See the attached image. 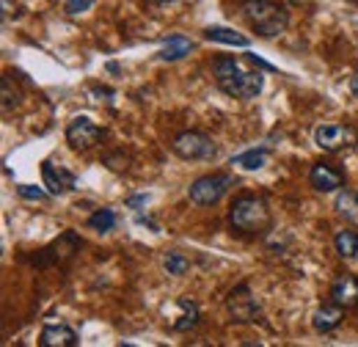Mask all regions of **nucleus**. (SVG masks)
Wrapping results in <instances>:
<instances>
[{"mask_svg": "<svg viewBox=\"0 0 358 347\" xmlns=\"http://www.w3.org/2000/svg\"><path fill=\"white\" fill-rule=\"evenodd\" d=\"M243 17L257 31V36H262V39L281 36L289 25V11L278 0H245Z\"/></svg>", "mask_w": 358, "mask_h": 347, "instance_id": "1", "label": "nucleus"}, {"mask_svg": "<svg viewBox=\"0 0 358 347\" xmlns=\"http://www.w3.org/2000/svg\"><path fill=\"white\" fill-rule=\"evenodd\" d=\"M229 223H231V229H237L243 234H262L270 226V210L265 199L240 196L229 210Z\"/></svg>", "mask_w": 358, "mask_h": 347, "instance_id": "2", "label": "nucleus"}, {"mask_svg": "<svg viewBox=\"0 0 358 347\" xmlns=\"http://www.w3.org/2000/svg\"><path fill=\"white\" fill-rule=\"evenodd\" d=\"M234 185V179L229 174H207V176H199L190 187H187V199L196 204V207H213L218 204L226 196V190Z\"/></svg>", "mask_w": 358, "mask_h": 347, "instance_id": "3", "label": "nucleus"}, {"mask_svg": "<svg viewBox=\"0 0 358 347\" xmlns=\"http://www.w3.org/2000/svg\"><path fill=\"white\" fill-rule=\"evenodd\" d=\"M174 155H179L182 160H213L218 146L213 143V138L207 132L199 130H185L179 132L177 138L171 141Z\"/></svg>", "mask_w": 358, "mask_h": 347, "instance_id": "4", "label": "nucleus"}, {"mask_svg": "<svg viewBox=\"0 0 358 347\" xmlns=\"http://www.w3.org/2000/svg\"><path fill=\"white\" fill-rule=\"evenodd\" d=\"M314 141L325 152H342V149L356 146L358 132L353 127H348V125H320L314 130Z\"/></svg>", "mask_w": 358, "mask_h": 347, "instance_id": "5", "label": "nucleus"}, {"mask_svg": "<svg viewBox=\"0 0 358 347\" xmlns=\"http://www.w3.org/2000/svg\"><path fill=\"white\" fill-rule=\"evenodd\" d=\"M218 88L229 94V97H240V99H254V97H259L262 94V88H265V78L259 75V72H237L234 78H226L218 83Z\"/></svg>", "mask_w": 358, "mask_h": 347, "instance_id": "6", "label": "nucleus"}, {"mask_svg": "<svg viewBox=\"0 0 358 347\" xmlns=\"http://www.w3.org/2000/svg\"><path fill=\"white\" fill-rule=\"evenodd\" d=\"M226 309H229L231 320H237V323H254V320L259 317V306L254 301L248 284H240V287H234V290L229 292Z\"/></svg>", "mask_w": 358, "mask_h": 347, "instance_id": "7", "label": "nucleus"}, {"mask_svg": "<svg viewBox=\"0 0 358 347\" xmlns=\"http://www.w3.org/2000/svg\"><path fill=\"white\" fill-rule=\"evenodd\" d=\"M66 141H69V146L75 149V152H86L91 146H96L99 141H102V130L86 119V116H80V119H75L69 127H66Z\"/></svg>", "mask_w": 358, "mask_h": 347, "instance_id": "8", "label": "nucleus"}, {"mask_svg": "<svg viewBox=\"0 0 358 347\" xmlns=\"http://www.w3.org/2000/svg\"><path fill=\"white\" fill-rule=\"evenodd\" d=\"M42 179H45L47 193H50V196H64V193L75 190V185H78L75 174L66 171V169H61V166H55V163H50V160L42 163Z\"/></svg>", "mask_w": 358, "mask_h": 347, "instance_id": "9", "label": "nucleus"}, {"mask_svg": "<svg viewBox=\"0 0 358 347\" xmlns=\"http://www.w3.org/2000/svg\"><path fill=\"white\" fill-rule=\"evenodd\" d=\"M309 182L320 193H334V190H339L345 185V174L339 169H334L331 163H314L312 171H309Z\"/></svg>", "mask_w": 358, "mask_h": 347, "instance_id": "10", "label": "nucleus"}, {"mask_svg": "<svg viewBox=\"0 0 358 347\" xmlns=\"http://www.w3.org/2000/svg\"><path fill=\"white\" fill-rule=\"evenodd\" d=\"M342 320H345V306L336 304V301H331V304H322L317 311H314L312 325H314V331L328 334V331L339 328V325H342Z\"/></svg>", "mask_w": 358, "mask_h": 347, "instance_id": "11", "label": "nucleus"}, {"mask_svg": "<svg viewBox=\"0 0 358 347\" xmlns=\"http://www.w3.org/2000/svg\"><path fill=\"white\" fill-rule=\"evenodd\" d=\"M331 301L342 304L345 309L356 306L358 304V278L356 276H350V273L336 276L334 284H331Z\"/></svg>", "mask_w": 358, "mask_h": 347, "instance_id": "12", "label": "nucleus"}, {"mask_svg": "<svg viewBox=\"0 0 358 347\" xmlns=\"http://www.w3.org/2000/svg\"><path fill=\"white\" fill-rule=\"evenodd\" d=\"M80 342L75 328L69 325H45L42 328V337H39V345L42 347H75Z\"/></svg>", "mask_w": 358, "mask_h": 347, "instance_id": "13", "label": "nucleus"}, {"mask_svg": "<svg viewBox=\"0 0 358 347\" xmlns=\"http://www.w3.org/2000/svg\"><path fill=\"white\" fill-rule=\"evenodd\" d=\"M190 50H193V42L187 36H171V39H166V44L160 47L157 58L160 61H182Z\"/></svg>", "mask_w": 358, "mask_h": 347, "instance_id": "14", "label": "nucleus"}, {"mask_svg": "<svg viewBox=\"0 0 358 347\" xmlns=\"http://www.w3.org/2000/svg\"><path fill=\"white\" fill-rule=\"evenodd\" d=\"M204 36H207L210 42L231 44V47H248V44H251L248 36H243V34H237V31H231V28H221V25L207 28V31H204Z\"/></svg>", "mask_w": 358, "mask_h": 347, "instance_id": "15", "label": "nucleus"}, {"mask_svg": "<svg viewBox=\"0 0 358 347\" xmlns=\"http://www.w3.org/2000/svg\"><path fill=\"white\" fill-rule=\"evenodd\" d=\"M336 213L358 226V190H342L336 196Z\"/></svg>", "mask_w": 358, "mask_h": 347, "instance_id": "16", "label": "nucleus"}, {"mask_svg": "<svg viewBox=\"0 0 358 347\" xmlns=\"http://www.w3.org/2000/svg\"><path fill=\"white\" fill-rule=\"evenodd\" d=\"M334 246H336V254H339V257L353 260V257H358V232H353V229H342V232H336Z\"/></svg>", "mask_w": 358, "mask_h": 347, "instance_id": "17", "label": "nucleus"}, {"mask_svg": "<svg viewBox=\"0 0 358 347\" xmlns=\"http://www.w3.org/2000/svg\"><path fill=\"white\" fill-rule=\"evenodd\" d=\"M265 163H268V152L265 149H251V152H243V155L231 157V166H240L245 171H259Z\"/></svg>", "mask_w": 358, "mask_h": 347, "instance_id": "18", "label": "nucleus"}, {"mask_svg": "<svg viewBox=\"0 0 358 347\" xmlns=\"http://www.w3.org/2000/svg\"><path fill=\"white\" fill-rule=\"evenodd\" d=\"M113 226H116V213H113V210H96V213H91L89 229L105 234V232H110Z\"/></svg>", "mask_w": 358, "mask_h": 347, "instance_id": "19", "label": "nucleus"}, {"mask_svg": "<svg viewBox=\"0 0 358 347\" xmlns=\"http://www.w3.org/2000/svg\"><path fill=\"white\" fill-rule=\"evenodd\" d=\"M163 267L171 273V276H185L190 270V260L182 254V251H169L163 257Z\"/></svg>", "mask_w": 358, "mask_h": 347, "instance_id": "20", "label": "nucleus"}, {"mask_svg": "<svg viewBox=\"0 0 358 347\" xmlns=\"http://www.w3.org/2000/svg\"><path fill=\"white\" fill-rule=\"evenodd\" d=\"M240 72V66H237V61L234 58H229V55H221V58H215L213 61V75H215V80L221 83L226 78H234Z\"/></svg>", "mask_w": 358, "mask_h": 347, "instance_id": "21", "label": "nucleus"}, {"mask_svg": "<svg viewBox=\"0 0 358 347\" xmlns=\"http://www.w3.org/2000/svg\"><path fill=\"white\" fill-rule=\"evenodd\" d=\"M179 306L185 309V314H182V320L174 323V331H187V328H193L199 323V306L193 304V301H187V298H182Z\"/></svg>", "mask_w": 358, "mask_h": 347, "instance_id": "22", "label": "nucleus"}, {"mask_svg": "<svg viewBox=\"0 0 358 347\" xmlns=\"http://www.w3.org/2000/svg\"><path fill=\"white\" fill-rule=\"evenodd\" d=\"M0 97H3V113H11L20 105V94H17V88H11L8 75H3V80H0Z\"/></svg>", "mask_w": 358, "mask_h": 347, "instance_id": "23", "label": "nucleus"}, {"mask_svg": "<svg viewBox=\"0 0 358 347\" xmlns=\"http://www.w3.org/2000/svg\"><path fill=\"white\" fill-rule=\"evenodd\" d=\"M17 196L28 199V201H45L47 199V193L39 185H17Z\"/></svg>", "mask_w": 358, "mask_h": 347, "instance_id": "24", "label": "nucleus"}, {"mask_svg": "<svg viewBox=\"0 0 358 347\" xmlns=\"http://www.w3.org/2000/svg\"><path fill=\"white\" fill-rule=\"evenodd\" d=\"M91 6H94V0H66V6H64V8H66V14H72V17H75V14L89 11Z\"/></svg>", "mask_w": 358, "mask_h": 347, "instance_id": "25", "label": "nucleus"}, {"mask_svg": "<svg viewBox=\"0 0 358 347\" xmlns=\"http://www.w3.org/2000/svg\"><path fill=\"white\" fill-rule=\"evenodd\" d=\"M146 201H149V196H146V193H138V196H130V199H127L124 204H127L130 210H141V207H143Z\"/></svg>", "mask_w": 358, "mask_h": 347, "instance_id": "26", "label": "nucleus"}, {"mask_svg": "<svg viewBox=\"0 0 358 347\" xmlns=\"http://www.w3.org/2000/svg\"><path fill=\"white\" fill-rule=\"evenodd\" d=\"M248 61H251V64H257L259 69H268V72H275V66H273V64H268V61H262V58H257L254 52H248Z\"/></svg>", "mask_w": 358, "mask_h": 347, "instance_id": "27", "label": "nucleus"}, {"mask_svg": "<svg viewBox=\"0 0 358 347\" xmlns=\"http://www.w3.org/2000/svg\"><path fill=\"white\" fill-rule=\"evenodd\" d=\"M11 14V0H3V20H8Z\"/></svg>", "mask_w": 358, "mask_h": 347, "instance_id": "28", "label": "nucleus"}, {"mask_svg": "<svg viewBox=\"0 0 358 347\" xmlns=\"http://www.w3.org/2000/svg\"><path fill=\"white\" fill-rule=\"evenodd\" d=\"M350 91H353V94L358 97V72L353 75V80H350Z\"/></svg>", "mask_w": 358, "mask_h": 347, "instance_id": "29", "label": "nucleus"}, {"mask_svg": "<svg viewBox=\"0 0 358 347\" xmlns=\"http://www.w3.org/2000/svg\"><path fill=\"white\" fill-rule=\"evenodd\" d=\"M108 72H113V75H119V64H116V61H110V64H108Z\"/></svg>", "mask_w": 358, "mask_h": 347, "instance_id": "30", "label": "nucleus"}, {"mask_svg": "<svg viewBox=\"0 0 358 347\" xmlns=\"http://www.w3.org/2000/svg\"><path fill=\"white\" fill-rule=\"evenodd\" d=\"M160 3H171V0H160Z\"/></svg>", "mask_w": 358, "mask_h": 347, "instance_id": "31", "label": "nucleus"}, {"mask_svg": "<svg viewBox=\"0 0 358 347\" xmlns=\"http://www.w3.org/2000/svg\"><path fill=\"white\" fill-rule=\"evenodd\" d=\"M292 3H301V0H292Z\"/></svg>", "mask_w": 358, "mask_h": 347, "instance_id": "32", "label": "nucleus"}]
</instances>
